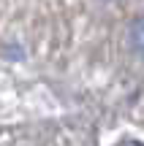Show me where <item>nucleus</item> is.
I'll return each instance as SVG.
<instances>
[{"label":"nucleus","mask_w":144,"mask_h":146,"mask_svg":"<svg viewBox=\"0 0 144 146\" xmlns=\"http://www.w3.org/2000/svg\"><path fill=\"white\" fill-rule=\"evenodd\" d=\"M131 43H133V49L144 57V16H139L131 25Z\"/></svg>","instance_id":"f257e3e1"},{"label":"nucleus","mask_w":144,"mask_h":146,"mask_svg":"<svg viewBox=\"0 0 144 146\" xmlns=\"http://www.w3.org/2000/svg\"><path fill=\"white\" fill-rule=\"evenodd\" d=\"M117 146H144V143H139V141H123V143H117Z\"/></svg>","instance_id":"f03ea898"}]
</instances>
